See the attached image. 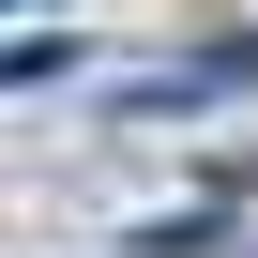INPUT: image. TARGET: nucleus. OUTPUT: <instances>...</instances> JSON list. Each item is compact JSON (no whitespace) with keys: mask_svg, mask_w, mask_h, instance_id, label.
Segmentation results:
<instances>
[{"mask_svg":"<svg viewBox=\"0 0 258 258\" xmlns=\"http://www.w3.org/2000/svg\"><path fill=\"white\" fill-rule=\"evenodd\" d=\"M213 91H258V46H198V61H167V76H137L121 106H213Z\"/></svg>","mask_w":258,"mask_h":258,"instance_id":"f257e3e1","label":"nucleus"}]
</instances>
